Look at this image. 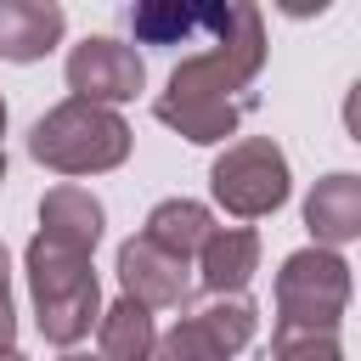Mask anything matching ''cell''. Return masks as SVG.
<instances>
[{
    "label": "cell",
    "instance_id": "7a4b0ae2",
    "mask_svg": "<svg viewBox=\"0 0 361 361\" xmlns=\"http://www.w3.org/2000/svg\"><path fill=\"white\" fill-rule=\"evenodd\" d=\"M23 276H28V299H34V327L45 344L56 350H73L79 338L96 333V316H102V282H96V265L90 254H73L51 237H28L23 248Z\"/></svg>",
    "mask_w": 361,
    "mask_h": 361
},
{
    "label": "cell",
    "instance_id": "44dd1931",
    "mask_svg": "<svg viewBox=\"0 0 361 361\" xmlns=\"http://www.w3.org/2000/svg\"><path fill=\"white\" fill-rule=\"evenodd\" d=\"M0 141H6V96H0Z\"/></svg>",
    "mask_w": 361,
    "mask_h": 361
},
{
    "label": "cell",
    "instance_id": "ac0fdd59",
    "mask_svg": "<svg viewBox=\"0 0 361 361\" xmlns=\"http://www.w3.org/2000/svg\"><path fill=\"white\" fill-rule=\"evenodd\" d=\"M0 282H11V254H6V243H0Z\"/></svg>",
    "mask_w": 361,
    "mask_h": 361
},
{
    "label": "cell",
    "instance_id": "3957f363",
    "mask_svg": "<svg viewBox=\"0 0 361 361\" xmlns=\"http://www.w3.org/2000/svg\"><path fill=\"white\" fill-rule=\"evenodd\" d=\"M130 147H135V130L124 113L96 107V102H73V96L45 107L28 130V158L51 175H68V180L118 169L130 158Z\"/></svg>",
    "mask_w": 361,
    "mask_h": 361
},
{
    "label": "cell",
    "instance_id": "d6986e66",
    "mask_svg": "<svg viewBox=\"0 0 361 361\" xmlns=\"http://www.w3.org/2000/svg\"><path fill=\"white\" fill-rule=\"evenodd\" d=\"M56 361H102V355H85V350H62Z\"/></svg>",
    "mask_w": 361,
    "mask_h": 361
},
{
    "label": "cell",
    "instance_id": "9c48e42d",
    "mask_svg": "<svg viewBox=\"0 0 361 361\" xmlns=\"http://www.w3.org/2000/svg\"><path fill=\"white\" fill-rule=\"evenodd\" d=\"M102 231H107V209H102V197L90 186L62 180V186H51L39 197V237H51V243H62L73 254H96Z\"/></svg>",
    "mask_w": 361,
    "mask_h": 361
},
{
    "label": "cell",
    "instance_id": "8fae6325",
    "mask_svg": "<svg viewBox=\"0 0 361 361\" xmlns=\"http://www.w3.org/2000/svg\"><path fill=\"white\" fill-rule=\"evenodd\" d=\"M305 226H310L316 248L338 254L344 243H355L361 237V175H350V169L322 175L310 186V197H305Z\"/></svg>",
    "mask_w": 361,
    "mask_h": 361
},
{
    "label": "cell",
    "instance_id": "2e32d148",
    "mask_svg": "<svg viewBox=\"0 0 361 361\" xmlns=\"http://www.w3.org/2000/svg\"><path fill=\"white\" fill-rule=\"evenodd\" d=\"M271 361H344V344H338V333L271 327Z\"/></svg>",
    "mask_w": 361,
    "mask_h": 361
},
{
    "label": "cell",
    "instance_id": "6da1fadb",
    "mask_svg": "<svg viewBox=\"0 0 361 361\" xmlns=\"http://www.w3.org/2000/svg\"><path fill=\"white\" fill-rule=\"evenodd\" d=\"M265 68V17L248 0H214L203 6V28H197V51L175 62V73L164 79L152 118L175 135H186L192 147H214L226 135H237L243 113H248V85Z\"/></svg>",
    "mask_w": 361,
    "mask_h": 361
},
{
    "label": "cell",
    "instance_id": "277c9868",
    "mask_svg": "<svg viewBox=\"0 0 361 361\" xmlns=\"http://www.w3.org/2000/svg\"><path fill=\"white\" fill-rule=\"evenodd\" d=\"M288 192H293V169L271 135H237L209 164V197L231 220H265L288 203Z\"/></svg>",
    "mask_w": 361,
    "mask_h": 361
},
{
    "label": "cell",
    "instance_id": "ffe728a7",
    "mask_svg": "<svg viewBox=\"0 0 361 361\" xmlns=\"http://www.w3.org/2000/svg\"><path fill=\"white\" fill-rule=\"evenodd\" d=\"M0 361H28V355L23 350H0Z\"/></svg>",
    "mask_w": 361,
    "mask_h": 361
},
{
    "label": "cell",
    "instance_id": "7c38bea8",
    "mask_svg": "<svg viewBox=\"0 0 361 361\" xmlns=\"http://www.w3.org/2000/svg\"><path fill=\"white\" fill-rule=\"evenodd\" d=\"M68 34V11L56 0H0V56L45 62Z\"/></svg>",
    "mask_w": 361,
    "mask_h": 361
},
{
    "label": "cell",
    "instance_id": "4fadbf2b",
    "mask_svg": "<svg viewBox=\"0 0 361 361\" xmlns=\"http://www.w3.org/2000/svg\"><path fill=\"white\" fill-rule=\"evenodd\" d=\"M209 231H214V209L197 203V197H164V203H152V214L141 226L147 243H158L164 254H175L186 265L197 259V248L209 243Z\"/></svg>",
    "mask_w": 361,
    "mask_h": 361
},
{
    "label": "cell",
    "instance_id": "7402d4cb",
    "mask_svg": "<svg viewBox=\"0 0 361 361\" xmlns=\"http://www.w3.org/2000/svg\"><path fill=\"white\" fill-rule=\"evenodd\" d=\"M0 180H6V141H0Z\"/></svg>",
    "mask_w": 361,
    "mask_h": 361
},
{
    "label": "cell",
    "instance_id": "5bb4252c",
    "mask_svg": "<svg viewBox=\"0 0 361 361\" xmlns=\"http://www.w3.org/2000/svg\"><path fill=\"white\" fill-rule=\"evenodd\" d=\"M96 355L102 361H152V350H158V322H152V310H141L135 299H113V305H102V316H96Z\"/></svg>",
    "mask_w": 361,
    "mask_h": 361
},
{
    "label": "cell",
    "instance_id": "8992f818",
    "mask_svg": "<svg viewBox=\"0 0 361 361\" xmlns=\"http://www.w3.org/2000/svg\"><path fill=\"white\" fill-rule=\"evenodd\" d=\"M259 333V310L248 293L231 299H203L175 316L169 333H158L152 361H237Z\"/></svg>",
    "mask_w": 361,
    "mask_h": 361
},
{
    "label": "cell",
    "instance_id": "ba28073f",
    "mask_svg": "<svg viewBox=\"0 0 361 361\" xmlns=\"http://www.w3.org/2000/svg\"><path fill=\"white\" fill-rule=\"evenodd\" d=\"M113 271H118L124 299H135L141 310H186V299H192V265L164 254L141 231L118 243V265Z\"/></svg>",
    "mask_w": 361,
    "mask_h": 361
},
{
    "label": "cell",
    "instance_id": "5b68a950",
    "mask_svg": "<svg viewBox=\"0 0 361 361\" xmlns=\"http://www.w3.org/2000/svg\"><path fill=\"white\" fill-rule=\"evenodd\" d=\"M350 259L333 248H293L276 271V327H310V333H338L350 310Z\"/></svg>",
    "mask_w": 361,
    "mask_h": 361
},
{
    "label": "cell",
    "instance_id": "9a60e30c",
    "mask_svg": "<svg viewBox=\"0 0 361 361\" xmlns=\"http://www.w3.org/2000/svg\"><path fill=\"white\" fill-rule=\"evenodd\" d=\"M130 28H135L141 45H180V39L197 45L203 6H186V0H147V6L130 11Z\"/></svg>",
    "mask_w": 361,
    "mask_h": 361
},
{
    "label": "cell",
    "instance_id": "e0dca14e",
    "mask_svg": "<svg viewBox=\"0 0 361 361\" xmlns=\"http://www.w3.org/2000/svg\"><path fill=\"white\" fill-rule=\"evenodd\" d=\"M0 350H17V299H11V282H0Z\"/></svg>",
    "mask_w": 361,
    "mask_h": 361
},
{
    "label": "cell",
    "instance_id": "30bf717a",
    "mask_svg": "<svg viewBox=\"0 0 361 361\" xmlns=\"http://www.w3.org/2000/svg\"><path fill=\"white\" fill-rule=\"evenodd\" d=\"M192 265H197V282L209 299H231L259 271V231L254 226H214Z\"/></svg>",
    "mask_w": 361,
    "mask_h": 361
},
{
    "label": "cell",
    "instance_id": "52a82bcc",
    "mask_svg": "<svg viewBox=\"0 0 361 361\" xmlns=\"http://www.w3.org/2000/svg\"><path fill=\"white\" fill-rule=\"evenodd\" d=\"M62 73H68L73 102H96V107H113V113L147 90V62H141V51L124 45V39H113V34H85V39L68 51Z\"/></svg>",
    "mask_w": 361,
    "mask_h": 361
}]
</instances>
